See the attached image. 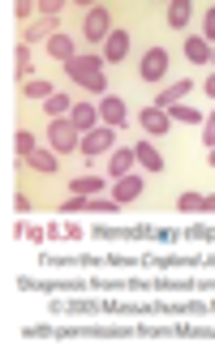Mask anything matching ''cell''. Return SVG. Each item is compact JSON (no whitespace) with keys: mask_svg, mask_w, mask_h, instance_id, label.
I'll return each mask as SVG.
<instances>
[{"mask_svg":"<svg viewBox=\"0 0 215 360\" xmlns=\"http://www.w3.org/2000/svg\"><path fill=\"white\" fill-rule=\"evenodd\" d=\"M65 77H73V82L86 86V90H104V86H108V77H104V60H99V56H82V52L65 65Z\"/></svg>","mask_w":215,"mask_h":360,"instance_id":"1","label":"cell"},{"mask_svg":"<svg viewBox=\"0 0 215 360\" xmlns=\"http://www.w3.org/2000/svg\"><path fill=\"white\" fill-rule=\"evenodd\" d=\"M48 146H52L56 155H73V150H82V138H78L73 120H52V124H48Z\"/></svg>","mask_w":215,"mask_h":360,"instance_id":"2","label":"cell"},{"mask_svg":"<svg viewBox=\"0 0 215 360\" xmlns=\"http://www.w3.org/2000/svg\"><path fill=\"white\" fill-rule=\"evenodd\" d=\"M82 30H86V39H91V43H108V34H112V13H108L104 5H91Z\"/></svg>","mask_w":215,"mask_h":360,"instance_id":"3","label":"cell"},{"mask_svg":"<svg viewBox=\"0 0 215 360\" xmlns=\"http://www.w3.org/2000/svg\"><path fill=\"white\" fill-rule=\"evenodd\" d=\"M138 73H142V82H164V73H168V52H164V48H147Z\"/></svg>","mask_w":215,"mask_h":360,"instance_id":"4","label":"cell"},{"mask_svg":"<svg viewBox=\"0 0 215 360\" xmlns=\"http://www.w3.org/2000/svg\"><path fill=\"white\" fill-rule=\"evenodd\" d=\"M108 146H116L108 124H104V129H91V133H82V155H86V159H99Z\"/></svg>","mask_w":215,"mask_h":360,"instance_id":"5","label":"cell"},{"mask_svg":"<svg viewBox=\"0 0 215 360\" xmlns=\"http://www.w3.org/2000/svg\"><path fill=\"white\" fill-rule=\"evenodd\" d=\"M138 124H142V133H151V138H159V133H168V129H172V116H168L164 108H142Z\"/></svg>","mask_w":215,"mask_h":360,"instance_id":"6","label":"cell"},{"mask_svg":"<svg viewBox=\"0 0 215 360\" xmlns=\"http://www.w3.org/2000/svg\"><path fill=\"white\" fill-rule=\"evenodd\" d=\"M125 56H129V30H112V34H108V43H104V60L121 65Z\"/></svg>","mask_w":215,"mask_h":360,"instance_id":"7","label":"cell"},{"mask_svg":"<svg viewBox=\"0 0 215 360\" xmlns=\"http://www.w3.org/2000/svg\"><path fill=\"white\" fill-rule=\"evenodd\" d=\"M56 313H108V300H52Z\"/></svg>","mask_w":215,"mask_h":360,"instance_id":"8","label":"cell"},{"mask_svg":"<svg viewBox=\"0 0 215 360\" xmlns=\"http://www.w3.org/2000/svg\"><path fill=\"white\" fill-rule=\"evenodd\" d=\"M142 189H147V180H138V176H121L116 189H112V198H116V202H134V198H142Z\"/></svg>","mask_w":215,"mask_h":360,"instance_id":"9","label":"cell"},{"mask_svg":"<svg viewBox=\"0 0 215 360\" xmlns=\"http://www.w3.org/2000/svg\"><path fill=\"white\" fill-rule=\"evenodd\" d=\"M99 120H104L108 129H116V124H125V103H121L116 95H104V103H99Z\"/></svg>","mask_w":215,"mask_h":360,"instance_id":"10","label":"cell"},{"mask_svg":"<svg viewBox=\"0 0 215 360\" xmlns=\"http://www.w3.org/2000/svg\"><path fill=\"white\" fill-rule=\"evenodd\" d=\"M69 189H73V198H95V193L104 189V176H91V172H86V176H73Z\"/></svg>","mask_w":215,"mask_h":360,"instance_id":"11","label":"cell"},{"mask_svg":"<svg viewBox=\"0 0 215 360\" xmlns=\"http://www.w3.org/2000/svg\"><path fill=\"white\" fill-rule=\"evenodd\" d=\"M69 120H73V129H78V133H91V129H95V120H99V108L78 103V108L69 112Z\"/></svg>","mask_w":215,"mask_h":360,"instance_id":"12","label":"cell"},{"mask_svg":"<svg viewBox=\"0 0 215 360\" xmlns=\"http://www.w3.org/2000/svg\"><path fill=\"white\" fill-rule=\"evenodd\" d=\"M48 56H56V60H65V65H69V60L78 56L73 39H69V34H52V39H48Z\"/></svg>","mask_w":215,"mask_h":360,"instance_id":"13","label":"cell"},{"mask_svg":"<svg viewBox=\"0 0 215 360\" xmlns=\"http://www.w3.org/2000/svg\"><path fill=\"white\" fill-rule=\"evenodd\" d=\"M190 86H194V82H190V77H181V82H177V86H168V90H164V95H159V103H155V108H164V112H168V108H172V103H181V99H185V95H190Z\"/></svg>","mask_w":215,"mask_h":360,"instance_id":"14","label":"cell"},{"mask_svg":"<svg viewBox=\"0 0 215 360\" xmlns=\"http://www.w3.org/2000/svg\"><path fill=\"white\" fill-rule=\"evenodd\" d=\"M198 283H202V279H151L155 292H177V296H181V292H198Z\"/></svg>","mask_w":215,"mask_h":360,"instance_id":"15","label":"cell"},{"mask_svg":"<svg viewBox=\"0 0 215 360\" xmlns=\"http://www.w3.org/2000/svg\"><path fill=\"white\" fill-rule=\"evenodd\" d=\"M134 159H138L147 172H164V155H159L155 146H147V142H142V146H134Z\"/></svg>","mask_w":215,"mask_h":360,"instance_id":"16","label":"cell"},{"mask_svg":"<svg viewBox=\"0 0 215 360\" xmlns=\"http://www.w3.org/2000/svg\"><path fill=\"white\" fill-rule=\"evenodd\" d=\"M185 56H190L194 65H207V60H211V43H207V39H198V34H194V39H185Z\"/></svg>","mask_w":215,"mask_h":360,"instance_id":"17","label":"cell"},{"mask_svg":"<svg viewBox=\"0 0 215 360\" xmlns=\"http://www.w3.org/2000/svg\"><path fill=\"white\" fill-rule=\"evenodd\" d=\"M190 9H194L190 0H172V5H168V26H177V30H181V26L190 22Z\"/></svg>","mask_w":215,"mask_h":360,"instance_id":"18","label":"cell"},{"mask_svg":"<svg viewBox=\"0 0 215 360\" xmlns=\"http://www.w3.org/2000/svg\"><path fill=\"white\" fill-rule=\"evenodd\" d=\"M138 159H134V150H112V180H121V176H129V167H134Z\"/></svg>","mask_w":215,"mask_h":360,"instance_id":"19","label":"cell"},{"mask_svg":"<svg viewBox=\"0 0 215 360\" xmlns=\"http://www.w3.org/2000/svg\"><path fill=\"white\" fill-rule=\"evenodd\" d=\"M22 90H26V99H43V103H48V99L56 95V90H52L48 82H39V77H30V82H22Z\"/></svg>","mask_w":215,"mask_h":360,"instance_id":"20","label":"cell"},{"mask_svg":"<svg viewBox=\"0 0 215 360\" xmlns=\"http://www.w3.org/2000/svg\"><path fill=\"white\" fill-rule=\"evenodd\" d=\"M26 163H30L35 172H56V150H35Z\"/></svg>","mask_w":215,"mask_h":360,"instance_id":"21","label":"cell"},{"mask_svg":"<svg viewBox=\"0 0 215 360\" xmlns=\"http://www.w3.org/2000/svg\"><path fill=\"white\" fill-rule=\"evenodd\" d=\"M65 112H73L69 95H52V99H48V116H52V120H65Z\"/></svg>","mask_w":215,"mask_h":360,"instance_id":"22","label":"cell"},{"mask_svg":"<svg viewBox=\"0 0 215 360\" xmlns=\"http://www.w3.org/2000/svg\"><path fill=\"white\" fill-rule=\"evenodd\" d=\"M13 150H18L22 159H30V155L39 150V146H35V133H26V129H22V133H18V138H13Z\"/></svg>","mask_w":215,"mask_h":360,"instance_id":"23","label":"cell"},{"mask_svg":"<svg viewBox=\"0 0 215 360\" xmlns=\"http://www.w3.org/2000/svg\"><path fill=\"white\" fill-rule=\"evenodd\" d=\"M172 120H185V124H194V120H202V112H194V108H185V103H172V112H168Z\"/></svg>","mask_w":215,"mask_h":360,"instance_id":"24","label":"cell"},{"mask_svg":"<svg viewBox=\"0 0 215 360\" xmlns=\"http://www.w3.org/2000/svg\"><path fill=\"white\" fill-rule=\"evenodd\" d=\"M18 77L30 82V43H18Z\"/></svg>","mask_w":215,"mask_h":360,"instance_id":"25","label":"cell"},{"mask_svg":"<svg viewBox=\"0 0 215 360\" xmlns=\"http://www.w3.org/2000/svg\"><path fill=\"white\" fill-rule=\"evenodd\" d=\"M181 210H185V214L202 210V198H198V193H185V198H181Z\"/></svg>","mask_w":215,"mask_h":360,"instance_id":"26","label":"cell"},{"mask_svg":"<svg viewBox=\"0 0 215 360\" xmlns=\"http://www.w3.org/2000/svg\"><path fill=\"white\" fill-rule=\"evenodd\" d=\"M39 9H43V18H56V13H61L65 5H61V0H43V5H39Z\"/></svg>","mask_w":215,"mask_h":360,"instance_id":"27","label":"cell"},{"mask_svg":"<svg viewBox=\"0 0 215 360\" xmlns=\"http://www.w3.org/2000/svg\"><path fill=\"white\" fill-rule=\"evenodd\" d=\"M35 9H39V5H30V0H18V5H13V13H18V18H30Z\"/></svg>","mask_w":215,"mask_h":360,"instance_id":"28","label":"cell"},{"mask_svg":"<svg viewBox=\"0 0 215 360\" xmlns=\"http://www.w3.org/2000/svg\"><path fill=\"white\" fill-rule=\"evenodd\" d=\"M207 146H215V112L207 116Z\"/></svg>","mask_w":215,"mask_h":360,"instance_id":"29","label":"cell"},{"mask_svg":"<svg viewBox=\"0 0 215 360\" xmlns=\"http://www.w3.org/2000/svg\"><path fill=\"white\" fill-rule=\"evenodd\" d=\"M207 39H215V9L207 13Z\"/></svg>","mask_w":215,"mask_h":360,"instance_id":"30","label":"cell"},{"mask_svg":"<svg viewBox=\"0 0 215 360\" xmlns=\"http://www.w3.org/2000/svg\"><path fill=\"white\" fill-rule=\"evenodd\" d=\"M202 210H207V214H215V193H211V198H202Z\"/></svg>","mask_w":215,"mask_h":360,"instance_id":"31","label":"cell"},{"mask_svg":"<svg viewBox=\"0 0 215 360\" xmlns=\"http://www.w3.org/2000/svg\"><path fill=\"white\" fill-rule=\"evenodd\" d=\"M202 90H207V95L215 99V77H207V82H202Z\"/></svg>","mask_w":215,"mask_h":360,"instance_id":"32","label":"cell"},{"mask_svg":"<svg viewBox=\"0 0 215 360\" xmlns=\"http://www.w3.org/2000/svg\"><path fill=\"white\" fill-rule=\"evenodd\" d=\"M207 163H211V167H215V146H211V150H207Z\"/></svg>","mask_w":215,"mask_h":360,"instance_id":"33","label":"cell"},{"mask_svg":"<svg viewBox=\"0 0 215 360\" xmlns=\"http://www.w3.org/2000/svg\"><path fill=\"white\" fill-rule=\"evenodd\" d=\"M211 56H215V48H211Z\"/></svg>","mask_w":215,"mask_h":360,"instance_id":"34","label":"cell"}]
</instances>
